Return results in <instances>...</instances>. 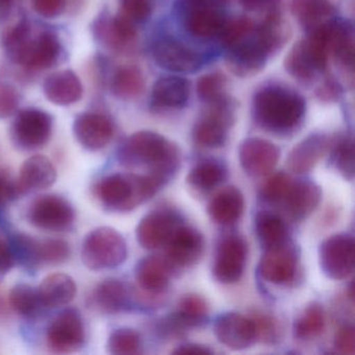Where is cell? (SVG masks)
<instances>
[{
    "mask_svg": "<svg viewBox=\"0 0 355 355\" xmlns=\"http://www.w3.org/2000/svg\"><path fill=\"white\" fill-rule=\"evenodd\" d=\"M91 305L103 313H117L130 306L134 298L132 288L117 278L99 282L90 297Z\"/></svg>",
    "mask_w": 355,
    "mask_h": 355,
    "instance_id": "obj_26",
    "label": "cell"
},
{
    "mask_svg": "<svg viewBox=\"0 0 355 355\" xmlns=\"http://www.w3.org/2000/svg\"><path fill=\"white\" fill-rule=\"evenodd\" d=\"M18 107L19 95L17 90L7 83L0 82V120L13 116Z\"/></svg>",
    "mask_w": 355,
    "mask_h": 355,
    "instance_id": "obj_49",
    "label": "cell"
},
{
    "mask_svg": "<svg viewBox=\"0 0 355 355\" xmlns=\"http://www.w3.org/2000/svg\"><path fill=\"white\" fill-rule=\"evenodd\" d=\"M354 238L350 234H334L319 247V263L326 277L334 280L348 278L354 271Z\"/></svg>",
    "mask_w": 355,
    "mask_h": 355,
    "instance_id": "obj_11",
    "label": "cell"
},
{
    "mask_svg": "<svg viewBox=\"0 0 355 355\" xmlns=\"http://www.w3.org/2000/svg\"><path fill=\"white\" fill-rule=\"evenodd\" d=\"M58 172L49 157L36 155L28 157L20 168L17 184L19 195L46 190L57 182Z\"/></svg>",
    "mask_w": 355,
    "mask_h": 355,
    "instance_id": "obj_25",
    "label": "cell"
},
{
    "mask_svg": "<svg viewBox=\"0 0 355 355\" xmlns=\"http://www.w3.org/2000/svg\"><path fill=\"white\" fill-rule=\"evenodd\" d=\"M140 334L130 328H118L107 338V352L114 355H135L141 353Z\"/></svg>",
    "mask_w": 355,
    "mask_h": 355,
    "instance_id": "obj_43",
    "label": "cell"
},
{
    "mask_svg": "<svg viewBox=\"0 0 355 355\" xmlns=\"http://www.w3.org/2000/svg\"><path fill=\"white\" fill-rule=\"evenodd\" d=\"M37 290L44 309H58L69 304L78 293L73 278L65 273L46 276Z\"/></svg>",
    "mask_w": 355,
    "mask_h": 355,
    "instance_id": "obj_31",
    "label": "cell"
},
{
    "mask_svg": "<svg viewBox=\"0 0 355 355\" xmlns=\"http://www.w3.org/2000/svg\"><path fill=\"white\" fill-rule=\"evenodd\" d=\"M16 261L28 267L61 265L69 259L71 247L62 239L38 240L28 234H19L14 238Z\"/></svg>",
    "mask_w": 355,
    "mask_h": 355,
    "instance_id": "obj_8",
    "label": "cell"
},
{
    "mask_svg": "<svg viewBox=\"0 0 355 355\" xmlns=\"http://www.w3.org/2000/svg\"><path fill=\"white\" fill-rule=\"evenodd\" d=\"M292 184V178L284 172L274 174L263 184L261 189V196L268 202H282Z\"/></svg>",
    "mask_w": 355,
    "mask_h": 355,
    "instance_id": "obj_47",
    "label": "cell"
},
{
    "mask_svg": "<svg viewBox=\"0 0 355 355\" xmlns=\"http://www.w3.org/2000/svg\"><path fill=\"white\" fill-rule=\"evenodd\" d=\"M342 85L334 76H328L324 82L315 89V95L321 103H336L343 95Z\"/></svg>",
    "mask_w": 355,
    "mask_h": 355,
    "instance_id": "obj_50",
    "label": "cell"
},
{
    "mask_svg": "<svg viewBox=\"0 0 355 355\" xmlns=\"http://www.w3.org/2000/svg\"><path fill=\"white\" fill-rule=\"evenodd\" d=\"M257 238L266 248H273L284 244L286 239V226L279 216L269 211H263L255 220Z\"/></svg>",
    "mask_w": 355,
    "mask_h": 355,
    "instance_id": "obj_39",
    "label": "cell"
},
{
    "mask_svg": "<svg viewBox=\"0 0 355 355\" xmlns=\"http://www.w3.org/2000/svg\"><path fill=\"white\" fill-rule=\"evenodd\" d=\"M80 254L88 269H112L122 265L128 259V245L120 232L105 226L95 228L87 234Z\"/></svg>",
    "mask_w": 355,
    "mask_h": 355,
    "instance_id": "obj_4",
    "label": "cell"
},
{
    "mask_svg": "<svg viewBox=\"0 0 355 355\" xmlns=\"http://www.w3.org/2000/svg\"><path fill=\"white\" fill-rule=\"evenodd\" d=\"M86 342L84 319L78 309H66L58 313L47 327L46 344L51 352H78Z\"/></svg>",
    "mask_w": 355,
    "mask_h": 355,
    "instance_id": "obj_10",
    "label": "cell"
},
{
    "mask_svg": "<svg viewBox=\"0 0 355 355\" xmlns=\"http://www.w3.org/2000/svg\"><path fill=\"white\" fill-rule=\"evenodd\" d=\"M164 184L153 174L116 173L101 178L94 194L109 211L128 213L155 196Z\"/></svg>",
    "mask_w": 355,
    "mask_h": 355,
    "instance_id": "obj_3",
    "label": "cell"
},
{
    "mask_svg": "<svg viewBox=\"0 0 355 355\" xmlns=\"http://www.w3.org/2000/svg\"><path fill=\"white\" fill-rule=\"evenodd\" d=\"M33 8L41 17L51 19L67 10L68 0H32Z\"/></svg>",
    "mask_w": 355,
    "mask_h": 355,
    "instance_id": "obj_51",
    "label": "cell"
},
{
    "mask_svg": "<svg viewBox=\"0 0 355 355\" xmlns=\"http://www.w3.org/2000/svg\"><path fill=\"white\" fill-rule=\"evenodd\" d=\"M144 74L136 66H123L116 70L112 80V92L117 98L136 99L144 92Z\"/></svg>",
    "mask_w": 355,
    "mask_h": 355,
    "instance_id": "obj_36",
    "label": "cell"
},
{
    "mask_svg": "<svg viewBox=\"0 0 355 355\" xmlns=\"http://www.w3.org/2000/svg\"><path fill=\"white\" fill-rule=\"evenodd\" d=\"M45 97L55 105L67 107L82 99V83L71 70H62L47 76L43 84Z\"/></svg>",
    "mask_w": 355,
    "mask_h": 355,
    "instance_id": "obj_28",
    "label": "cell"
},
{
    "mask_svg": "<svg viewBox=\"0 0 355 355\" xmlns=\"http://www.w3.org/2000/svg\"><path fill=\"white\" fill-rule=\"evenodd\" d=\"M9 299H6L5 294L0 292V319L7 317L8 313H9Z\"/></svg>",
    "mask_w": 355,
    "mask_h": 355,
    "instance_id": "obj_58",
    "label": "cell"
},
{
    "mask_svg": "<svg viewBox=\"0 0 355 355\" xmlns=\"http://www.w3.org/2000/svg\"><path fill=\"white\" fill-rule=\"evenodd\" d=\"M290 8L292 15L309 32L336 17V13L330 0H291Z\"/></svg>",
    "mask_w": 355,
    "mask_h": 355,
    "instance_id": "obj_35",
    "label": "cell"
},
{
    "mask_svg": "<svg viewBox=\"0 0 355 355\" xmlns=\"http://www.w3.org/2000/svg\"><path fill=\"white\" fill-rule=\"evenodd\" d=\"M53 128V118L49 113L28 107L16 116L12 124L11 140L20 150H37L49 142Z\"/></svg>",
    "mask_w": 355,
    "mask_h": 355,
    "instance_id": "obj_9",
    "label": "cell"
},
{
    "mask_svg": "<svg viewBox=\"0 0 355 355\" xmlns=\"http://www.w3.org/2000/svg\"><path fill=\"white\" fill-rule=\"evenodd\" d=\"M248 246L238 234L225 236L220 242L213 266L214 277L221 284L239 282L244 273Z\"/></svg>",
    "mask_w": 355,
    "mask_h": 355,
    "instance_id": "obj_14",
    "label": "cell"
},
{
    "mask_svg": "<svg viewBox=\"0 0 355 355\" xmlns=\"http://www.w3.org/2000/svg\"><path fill=\"white\" fill-rule=\"evenodd\" d=\"M227 175V171L219 162L207 161L199 162L189 172L187 182L191 188L200 192L213 190L217 188Z\"/></svg>",
    "mask_w": 355,
    "mask_h": 355,
    "instance_id": "obj_37",
    "label": "cell"
},
{
    "mask_svg": "<svg viewBox=\"0 0 355 355\" xmlns=\"http://www.w3.org/2000/svg\"><path fill=\"white\" fill-rule=\"evenodd\" d=\"M61 42L57 35L43 32L36 38L32 35L17 49L9 53L10 59L31 70H45L57 63Z\"/></svg>",
    "mask_w": 355,
    "mask_h": 355,
    "instance_id": "obj_12",
    "label": "cell"
},
{
    "mask_svg": "<svg viewBox=\"0 0 355 355\" xmlns=\"http://www.w3.org/2000/svg\"><path fill=\"white\" fill-rule=\"evenodd\" d=\"M255 28H257V24L250 18H234V19L226 20L218 38L220 39L223 46L227 49L250 37L255 32Z\"/></svg>",
    "mask_w": 355,
    "mask_h": 355,
    "instance_id": "obj_44",
    "label": "cell"
},
{
    "mask_svg": "<svg viewBox=\"0 0 355 355\" xmlns=\"http://www.w3.org/2000/svg\"><path fill=\"white\" fill-rule=\"evenodd\" d=\"M180 222L174 214L167 211H155L145 216L138 227L136 236L139 244L147 250H155L168 244Z\"/></svg>",
    "mask_w": 355,
    "mask_h": 355,
    "instance_id": "obj_18",
    "label": "cell"
},
{
    "mask_svg": "<svg viewBox=\"0 0 355 355\" xmlns=\"http://www.w3.org/2000/svg\"><path fill=\"white\" fill-rule=\"evenodd\" d=\"M72 130L76 141L90 151L107 147L115 132L114 123L107 115L93 112L78 115L74 120Z\"/></svg>",
    "mask_w": 355,
    "mask_h": 355,
    "instance_id": "obj_16",
    "label": "cell"
},
{
    "mask_svg": "<svg viewBox=\"0 0 355 355\" xmlns=\"http://www.w3.org/2000/svg\"><path fill=\"white\" fill-rule=\"evenodd\" d=\"M153 0H120V13L132 24H142L153 14Z\"/></svg>",
    "mask_w": 355,
    "mask_h": 355,
    "instance_id": "obj_48",
    "label": "cell"
},
{
    "mask_svg": "<svg viewBox=\"0 0 355 355\" xmlns=\"http://www.w3.org/2000/svg\"><path fill=\"white\" fill-rule=\"evenodd\" d=\"M118 161L128 168H147L149 174L167 182L180 165L178 145L150 130L128 137L118 151Z\"/></svg>",
    "mask_w": 355,
    "mask_h": 355,
    "instance_id": "obj_2",
    "label": "cell"
},
{
    "mask_svg": "<svg viewBox=\"0 0 355 355\" xmlns=\"http://www.w3.org/2000/svg\"><path fill=\"white\" fill-rule=\"evenodd\" d=\"M173 353L174 354H211L214 351L202 345L187 344L178 347Z\"/></svg>",
    "mask_w": 355,
    "mask_h": 355,
    "instance_id": "obj_56",
    "label": "cell"
},
{
    "mask_svg": "<svg viewBox=\"0 0 355 355\" xmlns=\"http://www.w3.org/2000/svg\"><path fill=\"white\" fill-rule=\"evenodd\" d=\"M321 198L322 191L318 184L309 180H302L293 182L282 202L291 217L302 220L317 209Z\"/></svg>",
    "mask_w": 355,
    "mask_h": 355,
    "instance_id": "obj_30",
    "label": "cell"
},
{
    "mask_svg": "<svg viewBox=\"0 0 355 355\" xmlns=\"http://www.w3.org/2000/svg\"><path fill=\"white\" fill-rule=\"evenodd\" d=\"M207 313L209 305L207 301L198 295L190 294L180 299L178 311L173 315L180 325L187 329L202 323Z\"/></svg>",
    "mask_w": 355,
    "mask_h": 355,
    "instance_id": "obj_41",
    "label": "cell"
},
{
    "mask_svg": "<svg viewBox=\"0 0 355 355\" xmlns=\"http://www.w3.org/2000/svg\"><path fill=\"white\" fill-rule=\"evenodd\" d=\"M214 332L222 345L232 350H244L257 340L254 324L251 318L238 313L220 315L214 326Z\"/></svg>",
    "mask_w": 355,
    "mask_h": 355,
    "instance_id": "obj_20",
    "label": "cell"
},
{
    "mask_svg": "<svg viewBox=\"0 0 355 355\" xmlns=\"http://www.w3.org/2000/svg\"><path fill=\"white\" fill-rule=\"evenodd\" d=\"M332 161L334 167L346 180L354 178V143L351 137H340L332 141Z\"/></svg>",
    "mask_w": 355,
    "mask_h": 355,
    "instance_id": "obj_42",
    "label": "cell"
},
{
    "mask_svg": "<svg viewBox=\"0 0 355 355\" xmlns=\"http://www.w3.org/2000/svg\"><path fill=\"white\" fill-rule=\"evenodd\" d=\"M255 33L269 55L280 51L292 36L290 24L276 10L269 12L263 21L257 26Z\"/></svg>",
    "mask_w": 355,
    "mask_h": 355,
    "instance_id": "obj_34",
    "label": "cell"
},
{
    "mask_svg": "<svg viewBox=\"0 0 355 355\" xmlns=\"http://www.w3.org/2000/svg\"><path fill=\"white\" fill-rule=\"evenodd\" d=\"M354 28L344 20H336V30L330 46V55L334 57L338 69L353 82L354 71Z\"/></svg>",
    "mask_w": 355,
    "mask_h": 355,
    "instance_id": "obj_33",
    "label": "cell"
},
{
    "mask_svg": "<svg viewBox=\"0 0 355 355\" xmlns=\"http://www.w3.org/2000/svg\"><path fill=\"white\" fill-rule=\"evenodd\" d=\"M153 55L159 67L175 73H195L203 66L200 53L171 37L157 39L153 45Z\"/></svg>",
    "mask_w": 355,
    "mask_h": 355,
    "instance_id": "obj_13",
    "label": "cell"
},
{
    "mask_svg": "<svg viewBox=\"0 0 355 355\" xmlns=\"http://www.w3.org/2000/svg\"><path fill=\"white\" fill-rule=\"evenodd\" d=\"M190 95V80L182 76H163L153 85L151 105L155 109L180 110L186 107Z\"/></svg>",
    "mask_w": 355,
    "mask_h": 355,
    "instance_id": "obj_27",
    "label": "cell"
},
{
    "mask_svg": "<svg viewBox=\"0 0 355 355\" xmlns=\"http://www.w3.org/2000/svg\"><path fill=\"white\" fill-rule=\"evenodd\" d=\"M94 34L99 42L116 53H126L137 42L136 24L118 14L101 18L94 24Z\"/></svg>",
    "mask_w": 355,
    "mask_h": 355,
    "instance_id": "obj_19",
    "label": "cell"
},
{
    "mask_svg": "<svg viewBox=\"0 0 355 355\" xmlns=\"http://www.w3.org/2000/svg\"><path fill=\"white\" fill-rule=\"evenodd\" d=\"M329 55L328 47L309 35L293 45L284 59V69L300 84H313L319 74L327 70Z\"/></svg>",
    "mask_w": 355,
    "mask_h": 355,
    "instance_id": "obj_5",
    "label": "cell"
},
{
    "mask_svg": "<svg viewBox=\"0 0 355 355\" xmlns=\"http://www.w3.org/2000/svg\"><path fill=\"white\" fill-rule=\"evenodd\" d=\"M18 196L19 192L16 182L12 180L9 174L0 170V207H6Z\"/></svg>",
    "mask_w": 355,
    "mask_h": 355,
    "instance_id": "obj_53",
    "label": "cell"
},
{
    "mask_svg": "<svg viewBox=\"0 0 355 355\" xmlns=\"http://www.w3.org/2000/svg\"><path fill=\"white\" fill-rule=\"evenodd\" d=\"M13 5L14 0H0V20L10 15Z\"/></svg>",
    "mask_w": 355,
    "mask_h": 355,
    "instance_id": "obj_57",
    "label": "cell"
},
{
    "mask_svg": "<svg viewBox=\"0 0 355 355\" xmlns=\"http://www.w3.org/2000/svg\"><path fill=\"white\" fill-rule=\"evenodd\" d=\"M305 113V99L290 87L266 85L253 95V120L261 130L271 134L288 136L296 132L303 123Z\"/></svg>",
    "mask_w": 355,
    "mask_h": 355,
    "instance_id": "obj_1",
    "label": "cell"
},
{
    "mask_svg": "<svg viewBox=\"0 0 355 355\" xmlns=\"http://www.w3.org/2000/svg\"><path fill=\"white\" fill-rule=\"evenodd\" d=\"M250 318L254 324L257 340L266 344H274L279 340L282 336V326L273 315L263 313H254Z\"/></svg>",
    "mask_w": 355,
    "mask_h": 355,
    "instance_id": "obj_46",
    "label": "cell"
},
{
    "mask_svg": "<svg viewBox=\"0 0 355 355\" xmlns=\"http://www.w3.org/2000/svg\"><path fill=\"white\" fill-rule=\"evenodd\" d=\"M207 105V111L193 128V140L203 148H218L223 146L236 120V103L225 95Z\"/></svg>",
    "mask_w": 355,
    "mask_h": 355,
    "instance_id": "obj_6",
    "label": "cell"
},
{
    "mask_svg": "<svg viewBox=\"0 0 355 355\" xmlns=\"http://www.w3.org/2000/svg\"><path fill=\"white\" fill-rule=\"evenodd\" d=\"M332 141L334 139L325 134L309 135L288 153V169L298 174L311 171L330 150Z\"/></svg>",
    "mask_w": 355,
    "mask_h": 355,
    "instance_id": "obj_24",
    "label": "cell"
},
{
    "mask_svg": "<svg viewBox=\"0 0 355 355\" xmlns=\"http://www.w3.org/2000/svg\"><path fill=\"white\" fill-rule=\"evenodd\" d=\"M26 217L31 225L43 232H65L73 227L76 211L64 197L45 194L33 200Z\"/></svg>",
    "mask_w": 355,
    "mask_h": 355,
    "instance_id": "obj_7",
    "label": "cell"
},
{
    "mask_svg": "<svg viewBox=\"0 0 355 355\" xmlns=\"http://www.w3.org/2000/svg\"><path fill=\"white\" fill-rule=\"evenodd\" d=\"M325 328V313L319 303H311L297 319L294 325L295 338L311 340L319 338Z\"/></svg>",
    "mask_w": 355,
    "mask_h": 355,
    "instance_id": "obj_40",
    "label": "cell"
},
{
    "mask_svg": "<svg viewBox=\"0 0 355 355\" xmlns=\"http://www.w3.org/2000/svg\"><path fill=\"white\" fill-rule=\"evenodd\" d=\"M226 51L225 62L228 70L241 78H252L259 74L265 68L268 58L270 57L257 39L255 32L242 42Z\"/></svg>",
    "mask_w": 355,
    "mask_h": 355,
    "instance_id": "obj_15",
    "label": "cell"
},
{
    "mask_svg": "<svg viewBox=\"0 0 355 355\" xmlns=\"http://www.w3.org/2000/svg\"><path fill=\"white\" fill-rule=\"evenodd\" d=\"M166 246L167 259L173 267H190L202 257L205 238L195 228L180 226Z\"/></svg>",
    "mask_w": 355,
    "mask_h": 355,
    "instance_id": "obj_21",
    "label": "cell"
},
{
    "mask_svg": "<svg viewBox=\"0 0 355 355\" xmlns=\"http://www.w3.org/2000/svg\"><path fill=\"white\" fill-rule=\"evenodd\" d=\"M244 207L242 192L236 187H227L214 196L207 211L216 223L232 225L242 217Z\"/></svg>",
    "mask_w": 355,
    "mask_h": 355,
    "instance_id": "obj_32",
    "label": "cell"
},
{
    "mask_svg": "<svg viewBox=\"0 0 355 355\" xmlns=\"http://www.w3.org/2000/svg\"><path fill=\"white\" fill-rule=\"evenodd\" d=\"M187 32L198 39L219 37L226 22L223 8L215 6H198L182 9Z\"/></svg>",
    "mask_w": 355,
    "mask_h": 355,
    "instance_id": "obj_23",
    "label": "cell"
},
{
    "mask_svg": "<svg viewBox=\"0 0 355 355\" xmlns=\"http://www.w3.org/2000/svg\"><path fill=\"white\" fill-rule=\"evenodd\" d=\"M15 254L9 243L0 240V279H3L16 265Z\"/></svg>",
    "mask_w": 355,
    "mask_h": 355,
    "instance_id": "obj_54",
    "label": "cell"
},
{
    "mask_svg": "<svg viewBox=\"0 0 355 355\" xmlns=\"http://www.w3.org/2000/svg\"><path fill=\"white\" fill-rule=\"evenodd\" d=\"M259 272L266 282L286 284L297 272V255L292 247L284 244L267 249L259 263Z\"/></svg>",
    "mask_w": 355,
    "mask_h": 355,
    "instance_id": "obj_22",
    "label": "cell"
},
{
    "mask_svg": "<svg viewBox=\"0 0 355 355\" xmlns=\"http://www.w3.org/2000/svg\"><path fill=\"white\" fill-rule=\"evenodd\" d=\"M334 348L340 354L353 355L355 353V329L353 326H344L336 332Z\"/></svg>",
    "mask_w": 355,
    "mask_h": 355,
    "instance_id": "obj_52",
    "label": "cell"
},
{
    "mask_svg": "<svg viewBox=\"0 0 355 355\" xmlns=\"http://www.w3.org/2000/svg\"><path fill=\"white\" fill-rule=\"evenodd\" d=\"M172 267L167 257L150 255L139 261L136 267V279L143 291L159 295L166 290L172 275Z\"/></svg>",
    "mask_w": 355,
    "mask_h": 355,
    "instance_id": "obj_29",
    "label": "cell"
},
{
    "mask_svg": "<svg viewBox=\"0 0 355 355\" xmlns=\"http://www.w3.org/2000/svg\"><path fill=\"white\" fill-rule=\"evenodd\" d=\"M10 307L18 315L28 319H36L44 309L38 290L31 284H19L9 294Z\"/></svg>",
    "mask_w": 355,
    "mask_h": 355,
    "instance_id": "obj_38",
    "label": "cell"
},
{
    "mask_svg": "<svg viewBox=\"0 0 355 355\" xmlns=\"http://www.w3.org/2000/svg\"><path fill=\"white\" fill-rule=\"evenodd\" d=\"M227 78L221 72L205 74L197 80L196 91L199 99L209 105L226 95Z\"/></svg>",
    "mask_w": 355,
    "mask_h": 355,
    "instance_id": "obj_45",
    "label": "cell"
},
{
    "mask_svg": "<svg viewBox=\"0 0 355 355\" xmlns=\"http://www.w3.org/2000/svg\"><path fill=\"white\" fill-rule=\"evenodd\" d=\"M240 5L248 11H273L277 10L279 0H238Z\"/></svg>",
    "mask_w": 355,
    "mask_h": 355,
    "instance_id": "obj_55",
    "label": "cell"
},
{
    "mask_svg": "<svg viewBox=\"0 0 355 355\" xmlns=\"http://www.w3.org/2000/svg\"><path fill=\"white\" fill-rule=\"evenodd\" d=\"M279 149L261 138L246 139L239 149V159L244 171L251 176L267 175L277 165Z\"/></svg>",
    "mask_w": 355,
    "mask_h": 355,
    "instance_id": "obj_17",
    "label": "cell"
}]
</instances>
